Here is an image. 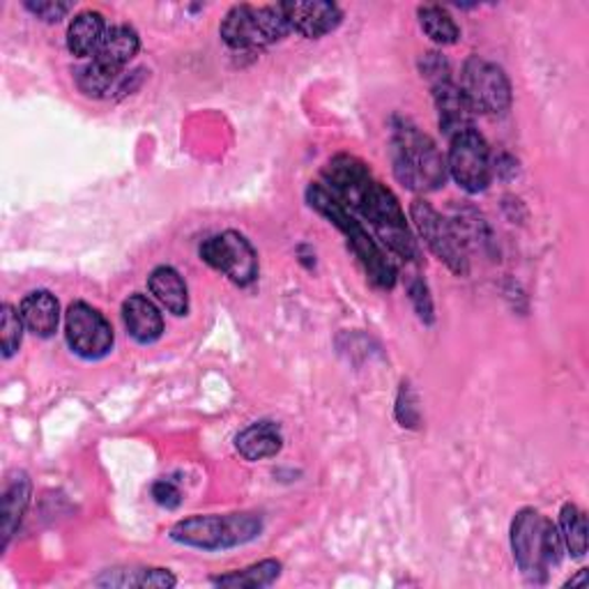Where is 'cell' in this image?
Listing matches in <instances>:
<instances>
[{"label":"cell","mask_w":589,"mask_h":589,"mask_svg":"<svg viewBox=\"0 0 589 589\" xmlns=\"http://www.w3.org/2000/svg\"><path fill=\"white\" fill-rule=\"evenodd\" d=\"M122 82V72H114L109 67L99 65L97 61H90L82 69L76 72V86L86 97H109L114 90L120 88Z\"/></svg>","instance_id":"d4e9b609"},{"label":"cell","mask_w":589,"mask_h":589,"mask_svg":"<svg viewBox=\"0 0 589 589\" xmlns=\"http://www.w3.org/2000/svg\"><path fill=\"white\" fill-rule=\"evenodd\" d=\"M396 419L400 421V426H408V428H415L419 424L417 396H415V392L410 389L408 383L400 385L398 400H396Z\"/></svg>","instance_id":"f546056e"},{"label":"cell","mask_w":589,"mask_h":589,"mask_svg":"<svg viewBox=\"0 0 589 589\" xmlns=\"http://www.w3.org/2000/svg\"><path fill=\"white\" fill-rule=\"evenodd\" d=\"M106 21L99 12L86 10L78 12L67 29V49L74 58H90L97 53L104 35H106Z\"/></svg>","instance_id":"ffe728a7"},{"label":"cell","mask_w":589,"mask_h":589,"mask_svg":"<svg viewBox=\"0 0 589 589\" xmlns=\"http://www.w3.org/2000/svg\"><path fill=\"white\" fill-rule=\"evenodd\" d=\"M95 585L118 589H169L175 587L178 580L169 569H109Z\"/></svg>","instance_id":"44dd1931"},{"label":"cell","mask_w":589,"mask_h":589,"mask_svg":"<svg viewBox=\"0 0 589 589\" xmlns=\"http://www.w3.org/2000/svg\"><path fill=\"white\" fill-rule=\"evenodd\" d=\"M152 500L159 506L175 508L182 502V493H180L175 481H171V479H159V481H154V484H152Z\"/></svg>","instance_id":"4dcf8cb0"},{"label":"cell","mask_w":589,"mask_h":589,"mask_svg":"<svg viewBox=\"0 0 589 589\" xmlns=\"http://www.w3.org/2000/svg\"><path fill=\"white\" fill-rule=\"evenodd\" d=\"M21 320L25 330L40 339H49L56 334L58 323H61V307L56 294H51L49 290H33L25 294L19 307Z\"/></svg>","instance_id":"2e32d148"},{"label":"cell","mask_w":589,"mask_h":589,"mask_svg":"<svg viewBox=\"0 0 589 589\" xmlns=\"http://www.w3.org/2000/svg\"><path fill=\"white\" fill-rule=\"evenodd\" d=\"M392 164L396 180L410 192H436L447 180V159L436 141L408 120H394Z\"/></svg>","instance_id":"7a4b0ae2"},{"label":"cell","mask_w":589,"mask_h":589,"mask_svg":"<svg viewBox=\"0 0 589 589\" xmlns=\"http://www.w3.org/2000/svg\"><path fill=\"white\" fill-rule=\"evenodd\" d=\"M65 336L72 353L84 360H101L114 347V328L88 302H74L65 313Z\"/></svg>","instance_id":"8fae6325"},{"label":"cell","mask_w":589,"mask_h":589,"mask_svg":"<svg viewBox=\"0 0 589 589\" xmlns=\"http://www.w3.org/2000/svg\"><path fill=\"white\" fill-rule=\"evenodd\" d=\"M419 69L426 82H431V86H438L442 82H451V67L449 61L442 56V53H424V58L419 61Z\"/></svg>","instance_id":"4316f807"},{"label":"cell","mask_w":589,"mask_h":589,"mask_svg":"<svg viewBox=\"0 0 589 589\" xmlns=\"http://www.w3.org/2000/svg\"><path fill=\"white\" fill-rule=\"evenodd\" d=\"M23 8L44 23H58L72 12V3H61V0H29Z\"/></svg>","instance_id":"83f0119b"},{"label":"cell","mask_w":589,"mask_h":589,"mask_svg":"<svg viewBox=\"0 0 589 589\" xmlns=\"http://www.w3.org/2000/svg\"><path fill=\"white\" fill-rule=\"evenodd\" d=\"M419 25L426 33V38L440 44V46H451L461 40V29L459 23L453 21V17L440 8V6H421L417 10Z\"/></svg>","instance_id":"603a6c76"},{"label":"cell","mask_w":589,"mask_h":589,"mask_svg":"<svg viewBox=\"0 0 589 589\" xmlns=\"http://www.w3.org/2000/svg\"><path fill=\"white\" fill-rule=\"evenodd\" d=\"M263 518L260 514H207V516H190L178 521L169 537L186 548H196L205 553L231 550L245 546L260 537Z\"/></svg>","instance_id":"277c9868"},{"label":"cell","mask_w":589,"mask_h":589,"mask_svg":"<svg viewBox=\"0 0 589 589\" xmlns=\"http://www.w3.org/2000/svg\"><path fill=\"white\" fill-rule=\"evenodd\" d=\"M364 222H368L381 237V243L400 260L417 263L419 260V247L417 239L406 222L404 207H400L398 199L389 186L376 180L371 186L368 196L362 201V205L353 212Z\"/></svg>","instance_id":"5b68a950"},{"label":"cell","mask_w":589,"mask_h":589,"mask_svg":"<svg viewBox=\"0 0 589 589\" xmlns=\"http://www.w3.org/2000/svg\"><path fill=\"white\" fill-rule=\"evenodd\" d=\"M290 25L281 6H235L226 12L219 35L235 51H258L281 42Z\"/></svg>","instance_id":"8992f818"},{"label":"cell","mask_w":589,"mask_h":589,"mask_svg":"<svg viewBox=\"0 0 589 589\" xmlns=\"http://www.w3.org/2000/svg\"><path fill=\"white\" fill-rule=\"evenodd\" d=\"M148 288L154 300L173 315H186L190 311V290L182 275L171 265H159L148 277Z\"/></svg>","instance_id":"d6986e66"},{"label":"cell","mask_w":589,"mask_h":589,"mask_svg":"<svg viewBox=\"0 0 589 589\" xmlns=\"http://www.w3.org/2000/svg\"><path fill=\"white\" fill-rule=\"evenodd\" d=\"M447 173L468 194L486 192L493 182V154L486 139L472 127L449 139Z\"/></svg>","instance_id":"9c48e42d"},{"label":"cell","mask_w":589,"mask_h":589,"mask_svg":"<svg viewBox=\"0 0 589 589\" xmlns=\"http://www.w3.org/2000/svg\"><path fill=\"white\" fill-rule=\"evenodd\" d=\"M567 585H569V587H578V585H580V587H587V571H585V569L578 571V576L571 578Z\"/></svg>","instance_id":"1f68e13d"},{"label":"cell","mask_w":589,"mask_h":589,"mask_svg":"<svg viewBox=\"0 0 589 589\" xmlns=\"http://www.w3.org/2000/svg\"><path fill=\"white\" fill-rule=\"evenodd\" d=\"M139 49H141V40L137 31L129 29V25L125 23L111 25V29L106 31L93 61H97L99 65L109 67L114 72H122L133 61V56H137Z\"/></svg>","instance_id":"e0dca14e"},{"label":"cell","mask_w":589,"mask_h":589,"mask_svg":"<svg viewBox=\"0 0 589 589\" xmlns=\"http://www.w3.org/2000/svg\"><path fill=\"white\" fill-rule=\"evenodd\" d=\"M410 219L417 235L424 239V245L431 249V254L440 258L457 277H468L470 256L451 222L442 217L431 203H426L421 199L413 201Z\"/></svg>","instance_id":"ba28073f"},{"label":"cell","mask_w":589,"mask_h":589,"mask_svg":"<svg viewBox=\"0 0 589 589\" xmlns=\"http://www.w3.org/2000/svg\"><path fill=\"white\" fill-rule=\"evenodd\" d=\"M199 254L212 270L222 272L239 288H247L258 279V254L243 233L224 231L212 235L201 245Z\"/></svg>","instance_id":"30bf717a"},{"label":"cell","mask_w":589,"mask_h":589,"mask_svg":"<svg viewBox=\"0 0 589 589\" xmlns=\"http://www.w3.org/2000/svg\"><path fill=\"white\" fill-rule=\"evenodd\" d=\"M474 116H504L512 109V84L502 67L495 63L472 56L463 65L461 86Z\"/></svg>","instance_id":"52a82bcc"},{"label":"cell","mask_w":589,"mask_h":589,"mask_svg":"<svg viewBox=\"0 0 589 589\" xmlns=\"http://www.w3.org/2000/svg\"><path fill=\"white\" fill-rule=\"evenodd\" d=\"M281 447H283V433L279 424L270 419L249 424L235 438V449L239 451V457L251 463L277 457Z\"/></svg>","instance_id":"9a60e30c"},{"label":"cell","mask_w":589,"mask_h":589,"mask_svg":"<svg viewBox=\"0 0 589 589\" xmlns=\"http://www.w3.org/2000/svg\"><path fill=\"white\" fill-rule=\"evenodd\" d=\"M31 504V479L25 472H14L3 491V523H0V548H8L14 532L19 529L25 508Z\"/></svg>","instance_id":"ac0fdd59"},{"label":"cell","mask_w":589,"mask_h":589,"mask_svg":"<svg viewBox=\"0 0 589 589\" xmlns=\"http://www.w3.org/2000/svg\"><path fill=\"white\" fill-rule=\"evenodd\" d=\"M279 6L290 31L300 33L307 40L330 35L343 21L341 8L334 3H323V0H290V3Z\"/></svg>","instance_id":"7c38bea8"},{"label":"cell","mask_w":589,"mask_h":589,"mask_svg":"<svg viewBox=\"0 0 589 589\" xmlns=\"http://www.w3.org/2000/svg\"><path fill=\"white\" fill-rule=\"evenodd\" d=\"M433 101L440 129L447 133V139H453L457 133L474 127V111L470 109V104L459 84L442 82L433 86Z\"/></svg>","instance_id":"4fadbf2b"},{"label":"cell","mask_w":589,"mask_h":589,"mask_svg":"<svg viewBox=\"0 0 589 589\" xmlns=\"http://www.w3.org/2000/svg\"><path fill=\"white\" fill-rule=\"evenodd\" d=\"M307 203L345 235V243L362 263L368 281L381 290H392L396 283V265L378 247L376 239L366 233V228L357 219V214L347 210L325 184H309Z\"/></svg>","instance_id":"6da1fadb"},{"label":"cell","mask_w":589,"mask_h":589,"mask_svg":"<svg viewBox=\"0 0 589 589\" xmlns=\"http://www.w3.org/2000/svg\"><path fill=\"white\" fill-rule=\"evenodd\" d=\"M23 320L21 313L14 311V307L3 304V313H0V345H3V357L10 360L19 353L21 339H23Z\"/></svg>","instance_id":"484cf974"},{"label":"cell","mask_w":589,"mask_h":589,"mask_svg":"<svg viewBox=\"0 0 589 589\" xmlns=\"http://www.w3.org/2000/svg\"><path fill=\"white\" fill-rule=\"evenodd\" d=\"M408 294H410V302L417 311V315L424 320L426 325H431L433 323V300H431V294H428V286L424 279L415 277L410 283H408Z\"/></svg>","instance_id":"f1b7e54d"},{"label":"cell","mask_w":589,"mask_h":589,"mask_svg":"<svg viewBox=\"0 0 589 589\" xmlns=\"http://www.w3.org/2000/svg\"><path fill=\"white\" fill-rule=\"evenodd\" d=\"M512 550L521 574L529 582H546L548 574L559 567L565 544L553 521L537 508H521L512 523Z\"/></svg>","instance_id":"3957f363"},{"label":"cell","mask_w":589,"mask_h":589,"mask_svg":"<svg viewBox=\"0 0 589 589\" xmlns=\"http://www.w3.org/2000/svg\"><path fill=\"white\" fill-rule=\"evenodd\" d=\"M279 576H281V561L263 559L258 561V565L217 576L210 582L217 587H228V589H263V587H270Z\"/></svg>","instance_id":"7402d4cb"},{"label":"cell","mask_w":589,"mask_h":589,"mask_svg":"<svg viewBox=\"0 0 589 589\" xmlns=\"http://www.w3.org/2000/svg\"><path fill=\"white\" fill-rule=\"evenodd\" d=\"M122 323L127 328V334L141 345H150L164 334L162 313L141 292L129 294L122 302Z\"/></svg>","instance_id":"5bb4252c"},{"label":"cell","mask_w":589,"mask_h":589,"mask_svg":"<svg viewBox=\"0 0 589 589\" xmlns=\"http://www.w3.org/2000/svg\"><path fill=\"white\" fill-rule=\"evenodd\" d=\"M559 537L571 557L580 559L587 555V516L580 506L567 502L559 512Z\"/></svg>","instance_id":"cb8c5ba5"}]
</instances>
